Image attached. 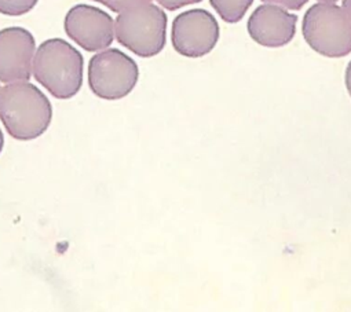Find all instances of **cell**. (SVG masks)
I'll use <instances>...</instances> for the list:
<instances>
[{
    "mask_svg": "<svg viewBox=\"0 0 351 312\" xmlns=\"http://www.w3.org/2000/svg\"><path fill=\"white\" fill-rule=\"evenodd\" d=\"M36 53L34 35L20 27L0 31V81H28Z\"/></svg>",
    "mask_w": 351,
    "mask_h": 312,
    "instance_id": "8",
    "label": "cell"
},
{
    "mask_svg": "<svg viewBox=\"0 0 351 312\" xmlns=\"http://www.w3.org/2000/svg\"><path fill=\"white\" fill-rule=\"evenodd\" d=\"M83 55L62 39H49L39 46L32 62V73L53 96L69 99L83 84Z\"/></svg>",
    "mask_w": 351,
    "mask_h": 312,
    "instance_id": "2",
    "label": "cell"
},
{
    "mask_svg": "<svg viewBox=\"0 0 351 312\" xmlns=\"http://www.w3.org/2000/svg\"><path fill=\"white\" fill-rule=\"evenodd\" d=\"M341 8H343V10L346 12V14L348 16V18L351 21V0H343Z\"/></svg>",
    "mask_w": 351,
    "mask_h": 312,
    "instance_id": "16",
    "label": "cell"
},
{
    "mask_svg": "<svg viewBox=\"0 0 351 312\" xmlns=\"http://www.w3.org/2000/svg\"><path fill=\"white\" fill-rule=\"evenodd\" d=\"M344 83H346V88L351 96V61L348 62L347 65V69H346V75H344Z\"/></svg>",
    "mask_w": 351,
    "mask_h": 312,
    "instance_id": "15",
    "label": "cell"
},
{
    "mask_svg": "<svg viewBox=\"0 0 351 312\" xmlns=\"http://www.w3.org/2000/svg\"><path fill=\"white\" fill-rule=\"evenodd\" d=\"M65 32L82 49L97 53L108 49L114 39V21L104 10L77 5L65 17Z\"/></svg>",
    "mask_w": 351,
    "mask_h": 312,
    "instance_id": "7",
    "label": "cell"
},
{
    "mask_svg": "<svg viewBox=\"0 0 351 312\" xmlns=\"http://www.w3.org/2000/svg\"><path fill=\"white\" fill-rule=\"evenodd\" d=\"M302 34L311 50L326 58L351 53V21L336 3L318 2L304 14Z\"/></svg>",
    "mask_w": 351,
    "mask_h": 312,
    "instance_id": "4",
    "label": "cell"
},
{
    "mask_svg": "<svg viewBox=\"0 0 351 312\" xmlns=\"http://www.w3.org/2000/svg\"><path fill=\"white\" fill-rule=\"evenodd\" d=\"M138 79L136 62L117 49H105L90 60L88 86L98 98L121 99L135 88Z\"/></svg>",
    "mask_w": 351,
    "mask_h": 312,
    "instance_id": "5",
    "label": "cell"
},
{
    "mask_svg": "<svg viewBox=\"0 0 351 312\" xmlns=\"http://www.w3.org/2000/svg\"><path fill=\"white\" fill-rule=\"evenodd\" d=\"M219 35L217 18L204 9H193L172 21L171 43L175 51L186 58H202L215 49Z\"/></svg>",
    "mask_w": 351,
    "mask_h": 312,
    "instance_id": "6",
    "label": "cell"
},
{
    "mask_svg": "<svg viewBox=\"0 0 351 312\" xmlns=\"http://www.w3.org/2000/svg\"><path fill=\"white\" fill-rule=\"evenodd\" d=\"M53 118L49 98L29 81H14L0 88V120L17 140L43 135Z\"/></svg>",
    "mask_w": 351,
    "mask_h": 312,
    "instance_id": "1",
    "label": "cell"
},
{
    "mask_svg": "<svg viewBox=\"0 0 351 312\" xmlns=\"http://www.w3.org/2000/svg\"><path fill=\"white\" fill-rule=\"evenodd\" d=\"M210 3L225 23L236 24L245 17L254 0H210Z\"/></svg>",
    "mask_w": 351,
    "mask_h": 312,
    "instance_id": "10",
    "label": "cell"
},
{
    "mask_svg": "<svg viewBox=\"0 0 351 312\" xmlns=\"http://www.w3.org/2000/svg\"><path fill=\"white\" fill-rule=\"evenodd\" d=\"M156 2L161 8L169 10V12H175V10H180V9L191 6V5L200 3V2H203V0H156Z\"/></svg>",
    "mask_w": 351,
    "mask_h": 312,
    "instance_id": "13",
    "label": "cell"
},
{
    "mask_svg": "<svg viewBox=\"0 0 351 312\" xmlns=\"http://www.w3.org/2000/svg\"><path fill=\"white\" fill-rule=\"evenodd\" d=\"M3 144H5V138H3V132L0 129V153L3 150Z\"/></svg>",
    "mask_w": 351,
    "mask_h": 312,
    "instance_id": "17",
    "label": "cell"
},
{
    "mask_svg": "<svg viewBox=\"0 0 351 312\" xmlns=\"http://www.w3.org/2000/svg\"><path fill=\"white\" fill-rule=\"evenodd\" d=\"M167 14L150 3L139 5L119 13L114 21L117 42L142 58H150L162 51L167 42Z\"/></svg>",
    "mask_w": 351,
    "mask_h": 312,
    "instance_id": "3",
    "label": "cell"
},
{
    "mask_svg": "<svg viewBox=\"0 0 351 312\" xmlns=\"http://www.w3.org/2000/svg\"><path fill=\"white\" fill-rule=\"evenodd\" d=\"M262 2L278 5L287 10H300L304 5H307L308 0H262Z\"/></svg>",
    "mask_w": 351,
    "mask_h": 312,
    "instance_id": "14",
    "label": "cell"
},
{
    "mask_svg": "<svg viewBox=\"0 0 351 312\" xmlns=\"http://www.w3.org/2000/svg\"><path fill=\"white\" fill-rule=\"evenodd\" d=\"M298 16L287 9L265 3L254 10L247 23L251 39L269 49H278L289 44L296 34Z\"/></svg>",
    "mask_w": 351,
    "mask_h": 312,
    "instance_id": "9",
    "label": "cell"
},
{
    "mask_svg": "<svg viewBox=\"0 0 351 312\" xmlns=\"http://www.w3.org/2000/svg\"><path fill=\"white\" fill-rule=\"evenodd\" d=\"M318 2H324V3H336L339 0H318Z\"/></svg>",
    "mask_w": 351,
    "mask_h": 312,
    "instance_id": "18",
    "label": "cell"
},
{
    "mask_svg": "<svg viewBox=\"0 0 351 312\" xmlns=\"http://www.w3.org/2000/svg\"><path fill=\"white\" fill-rule=\"evenodd\" d=\"M39 0H0V13L5 16L19 17L29 13Z\"/></svg>",
    "mask_w": 351,
    "mask_h": 312,
    "instance_id": "11",
    "label": "cell"
},
{
    "mask_svg": "<svg viewBox=\"0 0 351 312\" xmlns=\"http://www.w3.org/2000/svg\"><path fill=\"white\" fill-rule=\"evenodd\" d=\"M94 2H98L104 5L105 8L110 9L114 13H121L124 10H128L131 8L150 3L152 0H94Z\"/></svg>",
    "mask_w": 351,
    "mask_h": 312,
    "instance_id": "12",
    "label": "cell"
}]
</instances>
